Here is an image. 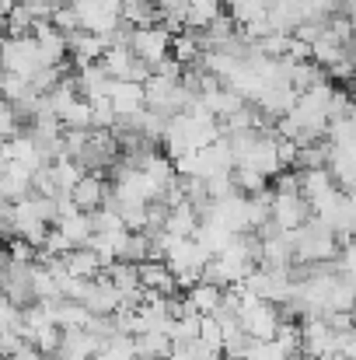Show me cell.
<instances>
[{
    "instance_id": "1",
    "label": "cell",
    "mask_w": 356,
    "mask_h": 360,
    "mask_svg": "<svg viewBox=\"0 0 356 360\" xmlns=\"http://www.w3.org/2000/svg\"><path fill=\"white\" fill-rule=\"evenodd\" d=\"M290 241H294L297 262H332V259H339V248H343L336 228H329L318 217H311L304 228L290 231Z\"/></svg>"
},
{
    "instance_id": "2",
    "label": "cell",
    "mask_w": 356,
    "mask_h": 360,
    "mask_svg": "<svg viewBox=\"0 0 356 360\" xmlns=\"http://www.w3.org/2000/svg\"><path fill=\"white\" fill-rule=\"evenodd\" d=\"M42 67H46V60H42V49H39L35 32H28V35H7V46H4V70L21 74V77L32 81Z\"/></svg>"
},
{
    "instance_id": "3",
    "label": "cell",
    "mask_w": 356,
    "mask_h": 360,
    "mask_svg": "<svg viewBox=\"0 0 356 360\" xmlns=\"http://www.w3.org/2000/svg\"><path fill=\"white\" fill-rule=\"evenodd\" d=\"M304 333V357L308 360H332L339 354V329H332L322 315H308L301 322Z\"/></svg>"
},
{
    "instance_id": "4",
    "label": "cell",
    "mask_w": 356,
    "mask_h": 360,
    "mask_svg": "<svg viewBox=\"0 0 356 360\" xmlns=\"http://www.w3.org/2000/svg\"><path fill=\"white\" fill-rule=\"evenodd\" d=\"M171 39H175V35H171L164 25H143V28H133L129 46H133V53L154 70L161 60L171 56Z\"/></svg>"
},
{
    "instance_id": "5",
    "label": "cell",
    "mask_w": 356,
    "mask_h": 360,
    "mask_svg": "<svg viewBox=\"0 0 356 360\" xmlns=\"http://www.w3.org/2000/svg\"><path fill=\"white\" fill-rule=\"evenodd\" d=\"M315 217L311 203L304 200V193H272V221L283 231H297Z\"/></svg>"
},
{
    "instance_id": "6",
    "label": "cell",
    "mask_w": 356,
    "mask_h": 360,
    "mask_svg": "<svg viewBox=\"0 0 356 360\" xmlns=\"http://www.w3.org/2000/svg\"><path fill=\"white\" fill-rule=\"evenodd\" d=\"M237 165H251V168H255V172H262V175H279V172H283V161H279V136H276V133H262V129H258V136H255L251 150H248Z\"/></svg>"
},
{
    "instance_id": "7",
    "label": "cell",
    "mask_w": 356,
    "mask_h": 360,
    "mask_svg": "<svg viewBox=\"0 0 356 360\" xmlns=\"http://www.w3.org/2000/svg\"><path fill=\"white\" fill-rule=\"evenodd\" d=\"M140 283L147 294H161V297H175V290L182 287L178 283V273L168 266V259H147L140 262Z\"/></svg>"
},
{
    "instance_id": "8",
    "label": "cell",
    "mask_w": 356,
    "mask_h": 360,
    "mask_svg": "<svg viewBox=\"0 0 356 360\" xmlns=\"http://www.w3.org/2000/svg\"><path fill=\"white\" fill-rule=\"evenodd\" d=\"M109 98H112V105H116L119 120L140 116V112L147 109V84H140V81H116Z\"/></svg>"
},
{
    "instance_id": "9",
    "label": "cell",
    "mask_w": 356,
    "mask_h": 360,
    "mask_svg": "<svg viewBox=\"0 0 356 360\" xmlns=\"http://www.w3.org/2000/svg\"><path fill=\"white\" fill-rule=\"evenodd\" d=\"M70 196H74V203L81 207V210H98V207H105L109 203V186H105V175L102 172H88L74 189H70Z\"/></svg>"
},
{
    "instance_id": "10",
    "label": "cell",
    "mask_w": 356,
    "mask_h": 360,
    "mask_svg": "<svg viewBox=\"0 0 356 360\" xmlns=\"http://www.w3.org/2000/svg\"><path fill=\"white\" fill-rule=\"evenodd\" d=\"M199 224H203V214H199L189 200L168 207V221H164V231H168V235H175V238H196Z\"/></svg>"
},
{
    "instance_id": "11",
    "label": "cell",
    "mask_w": 356,
    "mask_h": 360,
    "mask_svg": "<svg viewBox=\"0 0 356 360\" xmlns=\"http://www.w3.org/2000/svg\"><path fill=\"white\" fill-rule=\"evenodd\" d=\"M224 11H228L224 0H189V7H185V28L189 32H206Z\"/></svg>"
},
{
    "instance_id": "12",
    "label": "cell",
    "mask_w": 356,
    "mask_h": 360,
    "mask_svg": "<svg viewBox=\"0 0 356 360\" xmlns=\"http://www.w3.org/2000/svg\"><path fill=\"white\" fill-rule=\"evenodd\" d=\"M56 228L70 238L74 248H84L88 241L95 238V217H91V210H77V214H70V217H60Z\"/></svg>"
},
{
    "instance_id": "13",
    "label": "cell",
    "mask_w": 356,
    "mask_h": 360,
    "mask_svg": "<svg viewBox=\"0 0 356 360\" xmlns=\"http://www.w3.org/2000/svg\"><path fill=\"white\" fill-rule=\"evenodd\" d=\"M122 21L133 25V28L161 25V7H157V0H126L122 4Z\"/></svg>"
},
{
    "instance_id": "14",
    "label": "cell",
    "mask_w": 356,
    "mask_h": 360,
    "mask_svg": "<svg viewBox=\"0 0 356 360\" xmlns=\"http://www.w3.org/2000/svg\"><path fill=\"white\" fill-rule=\"evenodd\" d=\"M224 4H228V11H231V18H235L237 25H248L251 18L269 14V4L272 0H224Z\"/></svg>"
},
{
    "instance_id": "15",
    "label": "cell",
    "mask_w": 356,
    "mask_h": 360,
    "mask_svg": "<svg viewBox=\"0 0 356 360\" xmlns=\"http://www.w3.org/2000/svg\"><path fill=\"white\" fill-rule=\"evenodd\" d=\"M199 343H206L210 350H224L228 347V333H224V326L213 319V315H203V322H199Z\"/></svg>"
},
{
    "instance_id": "16",
    "label": "cell",
    "mask_w": 356,
    "mask_h": 360,
    "mask_svg": "<svg viewBox=\"0 0 356 360\" xmlns=\"http://www.w3.org/2000/svg\"><path fill=\"white\" fill-rule=\"evenodd\" d=\"M265 179H269V175L255 172L251 165H237V168H235L237 189H241V193H248V196H251V193H262V189H265Z\"/></svg>"
},
{
    "instance_id": "17",
    "label": "cell",
    "mask_w": 356,
    "mask_h": 360,
    "mask_svg": "<svg viewBox=\"0 0 356 360\" xmlns=\"http://www.w3.org/2000/svg\"><path fill=\"white\" fill-rule=\"evenodd\" d=\"M244 360H290V354L279 347V340H255Z\"/></svg>"
},
{
    "instance_id": "18",
    "label": "cell",
    "mask_w": 356,
    "mask_h": 360,
    "mask_svg": "<svg viewBox=\"0 0 356 360\" xmlns=\"http://www.w3.org/2000/svg\"><path fill=\"white\" fill-rule=\"evenodd\" d=\"M339 354L346 360H356V326L346 329V333H339Z\"/></svg>"
},
{
    "instance_id": "19",
    "label": "cell",
    "mask_w": 356,
    "mask_h": 360,
    "mask_svg": "<svg viewBox=\"0 0 356 360\" xmlns=\"http://www.w3.org/2000/svg\"><path fill=\"white\" fill-rule=\"evenodd\" d=\"M350 53H353V60H356V35H353V42H350Z\"/></svg>"
},
{
    "instance_id": "20",
    "label": "cell",
    "mask_w": 356,
    "mask_h": 360,
    "mask_svg": "<svg viewBox=\"0 0 356 360\" xmlns=\"http://www.w3.org/2000/svg\"><path fill=\"white\" fill-rule=\"evenodd\" d=\"M353 326H356V304H353Z\"/></svg>"
}]
</instances>
